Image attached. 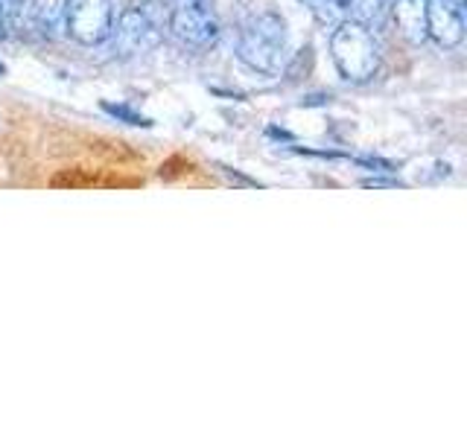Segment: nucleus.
I'll return each instance as SVG.
<instances>
[{
  "label": "nucleus",
  "mask_w": 467,
  "mask_h": 437,
  "mask_svg": "<svg viewBox=\"0 0 467 437\" xmlns=\"http://www.w3.org/2000/svg\"><path fill=\"white\" fill-rule=\"evenodd\" d=\"M423 29L438 47H459L464 38L462 9L450 0H423Z\"/></svg>",
  "instance_id": "423d86ee"
},
{
  "label": "nucleus",
  "mask_w": 467,
  "mask_h": 437,
  "mask_svg": "<svg viewBox=\"0 0 467 437\" xmlns=\"http://www.w3.org/2000/svg\"><path fill=\"white\" fill-rule=\"evenodd\" d=\"M170 33L179 38L184 47L208 50L219 41V18L208 6V0H172L170 9Z\"/></svg>",
  "instance_id": "7ed1b4c3"
},
{
  "label": "nucleus",
  "mask_w": 467,
  "mask_h": 437,
  "mask_svg": "<svg viewBox=\"0 0 467 437\" xmlns=\"http://www.w3.org/2000/svg\"><path fill=\"white\" fill-rule=\"evenodd\" d=\"M0 73H4V65H0Z\"/></svg>",
  "instance_id": "4468645a"
},
{
  "label": "nucleus",
  "mask_w": 467,
  "mask_h": 437,
  "mask_svg": "<svg viewBox=\"0 0 467 437\" xmlns=\"http://www.w3.org/2000/svg\"><path fill=\"white\" fill-rule=\"evenodd\" d=\"M65 29L73 41L94 47L111 38L114 6L111 0H67L65 4Z\"/></svg>",
  "instance_id": "20e7f679"
},
{
  "label": "nucleus",
  "mask_w": 467,
  "mask_h": 437,
  "mask_svg": "<svg viewBox=\"0 0 467 437\" xmlns=\"http://www.w3.org/2000/svg\"><path fill=\"white\" fill-rule=\"evenodd\" d=\"M240 62L257 73H277L286 58V24L275 12H260L243 26L237 41Z\"/></svg>",
  "instance_id": "f257e3e1"
},
{
  "label": "nucleus",
  "mask_w": 467,
  "mask_h": 437,
  "mask_svg": "<svg viewBox=\"0 0 467 437\" xmlns=\"http://www.w3.org/2000/svg\"><path fill=\"white\" fill-rule=\"evenodd\" d=\"M106 108L111 117H117V120H123V123H129V126H150V120H146L143 114H138V111H131V108H126V106H111V102H106Z\"/></svg>",
  "instance_id": "9d476101"
},
{
  "label": "nucleus",
  "mask_w": 467,
  "mask_h": 437,
  "mask_svg": "<svg viewBox=\"0 0 467 437\" xmlns=\"http://www.w3.org/2000/svg\"><path fill=\"white\" fill-rule=\"evenodd\" d=\"M389 12H394V21L412 41L427 36V29H423V0H391Z\"/></svg>",
  "instance_id": "0eeeda50"
},
{
  "label": "nucleus",
  "mask_w": 467,
  "mask_h": 437,
  "mask_svg": "<svg viewBox=\"0 0 467 437\" xmlns=\"http://www.w3.org/2000/svg\"><path fill=\"white\" fill-rule=\"evenodd\" d=\"M111 36H114V47L123 56L146 53L161 41L152 18L138 6H131L120 15V21H117V29H111Z\"/></svg>",
  "instance_id": "39448f33"
},
{
  "label": "nucleus",
  "mask_w": 467,
  "mask_h": 437,
  "mask_svg": "<svg viewBox=\"0 0 467 437\" xmlns=\"http://www.w3.org/2000/svg\"><path fill=\"white\" fill-rule=\"evenodd\" d=\"M0 6H4L6 18H15V15H21V9L26 6V0H0Z\"/></svg>",
  "instance_id": "9b49d317"
},
{
  "label": "nucleus",
  "mask_w": 467,
  "mask_h": 437,
  "mask_svg": "<svg viewBox=\"0 0 467 437\" xmlns=\"http://www.w3.org/2000/svg\"><path fill=\"white\" fill-rule=\"evenodd\" d=\"M304 4L313 6L321 21H345L350 0H304Z\"/></svg>",
  "instance_id": "1a4fd4ad"
},
{
  "label": "nucleus",
  "mask_w": 467,
  "mask_h": 437,
  "mask_svg": "<svg viewBox=\"0 0 467 437\" xmlns=\"http://www.w3.org/2000/svg\"><path fill=\"white\" fill-rule=\"evenodd\" d=\"M330 53L348 82H368L379 70V47L371 29L359 21H339L330 36Z\"/></svg>",
  "instance_id": "f03ea898"
},
{
  "label": "nucleus",
  "mask_w": 467,
  "mask_h": 437,
  "mask_svg": "<svg viewBox=\"0 0 467 437\" xmlns=\"http://www.w3.org/2000/svg\"><path fill=\"white\" fill-rule=\"evenodd\" d=\"M4 36H6V12L0 6V41H4Z\"/></svg>",
  "instance_id": "f8f14e48"
},
{
  "label": "nucleus",
  "mask_w": 467,
  "mask_h": 437,
  "mask_svg": "<svg viewBox=\"0 0 467 437\" xmlns=\"http://www.w3.org/2000/svg\"><path fill=\"white\" fill-rule=\"evenodd\" d=\"M389 9H391V0H350L348 15H354V21L371 26L383 21Z\"/></svg>",
  "instance_id": "6e6552de"
},
{
  "label": "nucleus",
  "mask_w": 467,
  "mask_h": 437,
  "mask_svg": "<svg viewBox=\"0 0 467 437\" xmlns=\"http://www.w3.org/2000/svg\"><path fill=\"white\" fill-rule=\"evenodd\" d=\"M450 4H456L459 9H464V0H450Z\"/></svg>",
  "instance_id": "ddd939ff"
}]
</instances>
